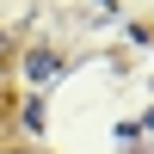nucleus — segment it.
<instances>
[{"mask_svg": "<svg viewBox=\"0 0 154 154\" xmlns=\"http://www.w3.org/2000/svg\"><path fill=\"white\" fill-rule=\"evenodd\" d=\"M19 74H25L31 86H49V80L62 74V56H56V49H25V62H19Z\"/></svg>", "mask_w": 154, "mask_h": 154, "instance_id": "nucleus-1", "label": "nucleus"}, {"mask_svg": "<svg viewBox=\"0 0 154 154\" xmlns=\"http://www.w3.org/2000/svg\"><path fill=\"white\" fill-rule=\"evenodd\" d=\"M19 123H25V130H43V99H31V105L19 111Z\"/></svg>", "mask_w": 154, "mask_h": 154, "instance_id": "nucleus-2", "label": "nucleus"}, {"mask_svg": "<svg viewBox=\"0 0 154 154\" xmlns=\"http://www.w3.org/2000/svg\"><path fill=\"white\" fill-rule=\"evenodd\" d=\"M0 62H6V43H0Z\"/></svg>", "mask_w": 154, "mask_h": 154, "instance_id": "nucleus-3", "label": "nucleus"}, {"mask_svg": "<svg viewBox=\"0 0 154 154\" xmlns=\"http://www.w3.org/2000/svg\"><path fill=\"white\" fill-rule=\"evenodd\" d=\"M148 130H154V111H148Z\"/></svg>", "mask_w": 154, "mask_h": 154, "instance_id": "nucleus-4", "label": "nucleus"}, {"mask_svg": "<svg viewBox=\"0 0 154 154\" xmlns=\"http://www.w3.org/2000/svg\"><path fill=\"white\" fill-rule=\"evenodd\" d=\"M12 154H31V148H12Z\"/></svg>", "mask_w": 154, "mask_h": 154, "instance_id": "nucleus-5", "label": "nucleus"}]
</instances>
